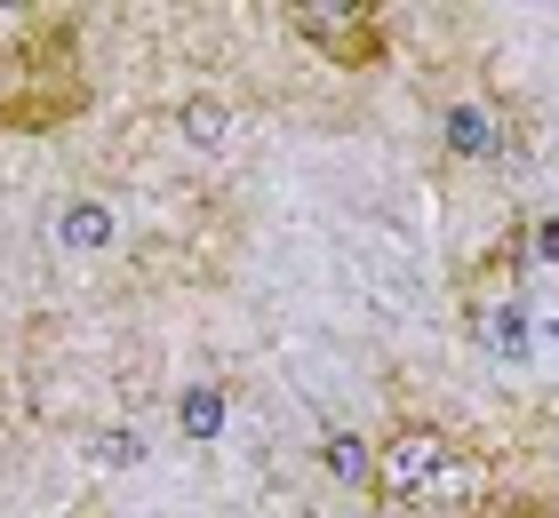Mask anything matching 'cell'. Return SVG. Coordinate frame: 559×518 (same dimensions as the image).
<instances>
[{
	"label": "cell",
	"instance_id": "obj_4",
	"mask_svg": "<svg viewBox=\"0 0 559 518\" xmlns=\"http://www.w3.org/2000/svg\"><path fill=\"white\" fill-rule=\"evenodd\" d=\"M440 136H448L455 160H503V152L520 144V120H512V104H496V96H455Z\"/></svg>",
	"mask_w": 559,
	"mask_h": 518
},
{
	"label": "cell",
	"instance_id": "obj_2",
	"mask_svg": "<svg viewBox=\"0 0 559 518\" xmlns=\"http://www.w3.org/2000/svg\"><path fill=\"white\" fill-rule=\"evenodd\" d=\"M448 455H455V438L440 423H392L384 438H376V503H392V510H424L431 503V486H440L448 471Z\"/></svg>",
	"mask_w": 559,
	"mask_h": 518
},
{
	"label": "cell",
	"instance_id": "obj_1",
	"mask_svg": "<svg viewBox=\"0 0 559 518\" xmlns=\"http://www.w3.org/2000/svg\"><path fill=\"white\" fill-rule=\"evenodd\" d=\"M280 16H288V33L312 48V57L344 64V72L384 64V48H392V16L376 9V0H288Z\"/></svg>",
	"mask_w": 559,
	"mask_h": 518
},
{
	"label": "cell",
	"instance_id": "obj_7",
	"mask_svg": "<svg viewBox=\"0 0 559 518\" xmlns=\"http://www.w3.org/2000/svg\"><path fill=\"white\" fill-rule=\"evenodd\" d=\"M472 518H551V503H536V495H496L488 510H472Z\"/></svg>",
	"mask_w": 559,
	"mask_h": 518
},
{
	"label": "cell",
	"instance_id": "obj_8",
	"mask_svg": "<svg viewBox=\"0 0 559 518\" xmlns=\"http://www.w3.org/2000/svg\"><path fill=\"white\" fill-rule=\"evenodd\" d=\"M185 128H192V136H200V144H209V136H216V128H224V112H216V104H185Z\"/></svg>",
	"mask_w": 559,
	"mask_h": 518
},
{
	"label": "cell",
	"instance_id": "obj_3",
	"mask_svg": "<svg viewBox=\"0 0 559 518\" xmlns=\"http://www.w3.org/2000/svg\"><path fill=\"white\" fill-rule=\"evenodd\" d=\"M464 311H472V335L488 344L496 359H512L520 344H527V303H520V288L503 279V264L488 255V264L472 272V296H464Z\"/></svg>",
	"mask_w": 559,
	"mask_h": 518
},
{
	"label": "cell",
	"instance_id": "obj_5",
	"mask_svg": "<svg viewBox=\"0 0 559 518\" xmlns=\"http://www.w3.org/2000/svg\"><path fill=\"white\" fill-rule=\"evenodd\" d=\"M488 503H496V462L479 455V447H455L424 510H464V518H472V510H488Z\"/></svg>",
	"mask_w": 559,
	"mask_h": 518
},
{
	"label": "cell",
	"instance_id": "obj_6",
	"mask_svg": "<svg viewBox=\"0 0 559 518\" xmlns=\"http://www.w3.org/2000/svg\"><path fill=\"white\" fill-rule=\"evenodd\" d=\"M328 462H336L344 486H368V479H376V455L360 447V438H328Z\"/></svg>",
	"mask_w": 559,
	"mask_h": 518
}]
</instances>
